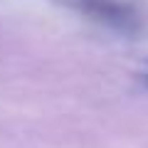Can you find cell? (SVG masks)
I'll use <instances>...</instances> for the list:
<instances>
[{
	"instance_id": "6da1fadb",
	"label": "cell",
	"mask_w": 148,
	"mask_h": 148,
	"mask_svg": "<svg viewBox=\"0 0 148 148\" xmlns=\"http://www.w3.org/2000/svg\"><path fill=\"white\" fill-rule=\"evenodd\" d=\"M143 79L148 82V64H146V69H143Z\"/></svg>"
}]
</instances>
